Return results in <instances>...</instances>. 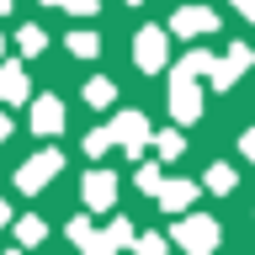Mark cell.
<instances>
[{"mask_svg":"<svg viewBox=\"0 0 255 255\" xmlns=\"http://www.w3.org/2000/svg\"><path fill=\"white\" fill-rule=\"evenodd\" d=\"M170 239H175L186 255H213V250H218V239H223V229L207 218V213H186V218H175Z\"/></svg>","mask_w":255,"mask_h":255,"instance_id":"cell-1","label":"cell"},{"mask_svg":"<svg viewBox=\"0 0 255 255\" xmlns=\"http://www.w3.org/2000/svg\"><path fill=\"white\" fill-rule=\"evenodd\" d=\"M107 138L117 143V149H128V159H138L143 149H149V138H154V133H149V117H143V112H117V117H112L107 123Z\"/></svg>","mask_w":255,"mask_h":255,"instance_id":"cell-2","label":"cell"},{"mask_svg":"<svg viewBox=\"0 0 255 255\" xmlns=\"http://www.w3.org/2000/svg\"><path fill=\"white\" fill-rule=\"evenodd\" d=\"M133 59H138L143 75L165 69V59H170V32H165V27H143L138 37H133Z\"/></svg>","mask_w":255,"mask_h":255,"instance_id":"cell-3","label":"cell"},{"mask_svg":"<svg viewBox=\"0 0 255 255\" xmlns=\"http://www.w3.org/2000/svg\"><path fill=\"white\" fill-rule=\"evenodd\" d=\"M170 37H207V32H218V11L213 5H181L170 11Z\"/></svg>","mask_w":255,"mask_h":255,"instance_id":"cell-4","label":"cell"},{"mask_svg":"<svg viewBox=\"0 0 255 255\" xmlns=\"http://www.w3.org/2000/svg\"><path fill=\"white\" fill-rule=\"evenodd\" d=\"M255 64V53H250V43H234L223 59H213V69H207V80H213V91H234V80L245 75Z\"/></svg>","mask_w":255,"mask_h":255,"instance_id":"cell-5","label":"cell"},{"mask_svg":"<svg viewBox=\"0 0 255 255\" xmlns=\"http://www.w3.org/2000/svg\"><path fill=\"white\" fill-rule=\"evenodd\" d=\"M59 170H64V154H59V149H43V154H32L27 165L16 170V186H21V191H43Z\"/></svg>","mask_w":255,"mask_h":255,"instance_id":"cell-6","label":"cell"},{"mask_svg":"<svg viewBox=\"0 0 255 255\" xmlns=\"http://www.w3.org/2000/svg\"><path fill=\"white\" fill-rule=\"evenodd\" d=\"M80 202L91 207V213H112V207H117V175L112 170H91L80 181Z\"/></svg>","mask_w":255,"mask_h":255,"instance_id":"cell-7","label":"cell"},{"mask_svg":"<svg viewBox=\"0 0 255 255\" xmlns=\"http://www.w3.org/2000/svg\"><path fill=\"white\" fill-rule=\"evenodd\" d=\"M170 117H175V123H197V117H202V91L170 80Z\"/></svg>","mask_w":255,"mask_h":255,"instance_id":"cell-8","label":"cell"},{"mask_svg":"<svg viewBox=\"0 0 255 255\" xmlns=\"http://www.w3.org/2000/svg\"><path fill=\"white\" fill-rule=\"evenodd\" d=\"M59 128H64V101L59 96H37L32 101V133H48L53 138Z\"/></svg>","mask_w":255,"mask_h":255,"instance_id":"cell-9","label":"cell"},{"mask_svg":"<svg viewBox=\"0 0 255 255\" xmlns=\"http://www.w3.org/2000/svg\"><path fill=\"white\" fill-rule=\"evenodd\" d=\"M197 191H202L197 181H165L154 197H159V207H165V213H181V218H186V207L197 202Z\"/></svg>","mask_w":255,"mask_h":255,"instance_id":"cell-10","label":"cell"},{"mask_svg":"<svg viewBox=\"0 0 255 255\" xmlns=\"http://www.w3.org/2000/svg\"><path fill=\"white\" fill-rule=\"evenodd\" d=\"M207 69H213V53H207V48H191L186 59H181V64L170 69V80H181V85H197V80H202Z\"/></svg>","mask_w":255,"mask_h":255,"instance_id":"cell-11","label":"cell"},{"mask_svg":"<svg viewBox=\"0 0 255 255\" xmlns=\"http://www.w3.org/2000/svg\"><path fill=\"white\" fill-rule=\"evenodd\" d=\"M27 91H32V85H27V69H21V64H0V101H11V107H16V101H27Z\"/></svg>","mask_w":255,"mask_h":255,"instance_id":"cell-12","label":"cell"},{"mask_svg":"<svg viewBox=\"0 0 255 255\" xmlns=\"http://www.w3.org/2000/svg\"><path fill=\"white\" fill-rule=\"evenodd\" d=\"M48 234V223L37 218V213H27V218H16V250H32L37 239Z\"/></svg>","mask_w":255,"mask_h":255,"instance_id":"cell-13","label":"cell"},{"mask_svg":"<svg viewBox=\"0 0 255 255\" xmlns=\"http://www.w3.org/2000/svg\"><path fill=\"white\" fill-rule=\"evenodd\" d=\"M234 181H239L234 165H207V175H202V186H207V191H234Z\"/></svg>","mask_w":255,"mask_h":255,"instance_id":"cell-14","label":"cell"},{"mask_svg":"<svg viewBox=\"0 0 255 255\" xmlns=\"http://www.w3.org/2000/svg\"><path fill=\"white\" fill-rule=\"evenodd\" d=\"M16 48H21L27 59H37V53L48 48V32L43 27H21V32H16Z\"/></svg>","mask_w":255,"mask_h":255,"instance_id":"cell-15","label":"cell"},{"mask_svg":"<svg viewBox=\"0 0 255 255\" xmlns=\"http://www.w3.org/2000/svg\"><path fill=\"white\" fill-rule=\"evenodd\" d=\"M69 53H80V59H96V53H101V37H96V32H69Z\"/></svg>","mask_w":255,"mask_h":255,"instance_id":"cell-16","label":"cell"},{"mask_svg":"<svg viewBox=\"0 0 255 255\" xmlns=\"http://www.w3.org/2000/svg\"><path fill=\"white\" fill-rule=\"evenodd\" d=\"M112 96H117V85H112V80H85V101H91V107H112Z\"/></svg>","mask_w":255,"mask_h":255,"instance_id":"cell-17","label":"cell"},{"mask_svg":"<svg viewBox=\"0 0 255 255\" xmlns=\"http://www.w3.org/2000/svg\"><path fill=\"white\" fill-rule=\"evenodd\" d=\"M101 234H107V245H112V250H128V245H133V223H128V218H112Z\"/></svg>","mask_w":255,"mask_h":255,"instance_id":"cell-18","label":"cell"},{"mask_svg":"<svg viewBox=\"0 0 255 255\" xmlns=\"http://www.w3.org/2000/svg\"><path fill=\"white\" fill-rule=\"evenodd\" d=\"M154 149H159V159H175L181 149H186V138H181L175 128H165V133H154Z\"/></svg>","mask_w":255,"mask_h":255,"instance_id":"cell-19","label":"cell"},{"mask_svg":"<svg viewBox=\"0 0 255 255\" xmlns=\"http://www.w3.org/2000/svg\"><path fill=\"white\" fill-rule=\"evenodd\" d=\"M165 186V170H159L154 159H149V165H138V191H159Z\"/></svg>","mask_w":255,"mask_h":255,"instance_id":"cell-20","label":"cell"},{"mask_svg":"<svg viewBox=\"0 0 255 255\" xmlns=\"http://www.w3.org/2000/svg\"><path fill=\"white\" fill-rule=\"evenodd\" d=\"M133 255H165V234H133Z\"/></svg>","mask_w":255,"mask_h":255,"instance_id":"cell-21","label":"cell"},{"mask_svg":"<svg viewBox=\"0 0 255 255\" xmlns=\"http://www.w3.org/2000/svg\"><path fill=\"white\" fill-rule=\"evenodd\" d=\"M80 255H117V250L107 245V234H85L80 239Z\"/></svg>","mask_w":255,"mask_h":255,"instance_id":"cell-22","label":"cell"},{"mask_svg":"<svg viewBox=\"0 0 255 255\" xmlns=\"http://www.w3.org/2000/svg\"><path fill=\"white\" fill-rule=\"evenodd\" d=\"M107 149H112L107 128H91V133H85V154H107Z\"/></svg>","mask_w":255,"mask_h":255,"instance_id":"cell-23","label":"cell"},{"mask_svg":"<svg viewBox=\"0 0 255 255\" xmlns=\"http://www.w3.org/2000/svg\"><path fill=\"white\" fill-rule=\"evenodd\" d=\"M64 11L69 16H96V0H64Z\"/></svg>","mask_w":255,"mask_h":255,"instance_id":"cell-24","label":"cell"},{"mask_svg":"<svg viewBox=\"0 0 255 255\" xmlns=\"http://www.w3.org/2000/svg\"><path fill=\"white\" fill-rule=\"evenodd\" d=\"M85 234H96V229H91V218H69V239H75V245H80V239H85Z\"/></svg>","mask_w":255,"mask_h":255,"instance_id":"cell-25","label":"cell"},{"mask_svg":"<svg viewBox=\"0 0 255 255\" xmlns=\"http://www.w3.org/2000/svg\"><path fill=\"white\" fill-rule=\"evenodd\" d=\"M239 154H245V159H250V165H255V128H250V133H245V138H239Z\"/></svg>","mask_w":255,"mask_h":255,"instance_id":"cell-26","label":"cell"},{"mask_svg":"<svg viewBox=\"0 0 255 255\" xmlns=\"http://www.w3.org/2000/svg\"><path fill=\"white\" fill-rule=\"evenodd\" d=\"M11 138V117H5V112H0V143Z\"/></svg>","mask_w":255,"mask_h":255,"instance_id":"cell-27","label":"cell"},{"mask_svg":"<svg viewBox=\"0 0 255 255\" xmlns=\"http://www.w3.org/2000/svg\"><path fill=\"white\" fill-rule=\"evenodd\" d=\"M234 5H239V11H245V16L255 21V0H234Z\"/></svg>","mask_w":255,"mask_h":255,"instance_id":"cell-28","label":"cell"},{"mask_svg":"<svg viewBox=\"0 0 255 255\" xmlns=\"http://www.w3.org/2000/svg\"><path fill=\"white\" fill-rule=\"evenodd\" d=\"M5 223H11V202H0V229H5Z\"/></svg>","mask_w":255,"mask_h":255,"instance_id":"cell-29","label":"cell"},{"mask_svg":"<svg viewBox=\"0 0 255 255\" xmlns=\"http://www.w3.org/2000/svg\"><path fill=\"white\" fill-rule=\"evenodd\" d=\"M5 11H11V0H0V16H5Z\"/></svg>","mask_w":255,"mask_h":255,"instance_id":"cell-30","label":"cell"},{"mask_svg":"<svg viewBox=\"0 0 255 255\" xmlns=\"http://www.w3.org/2000/svg\"><path fill=\"white\" fill-rule=\"evenodd\" d=\"M43 5H64V0H43Z\"/></svg>","mask_w":255,"mask_h":255,"instance_id":"cell-31","label":"cell"},{"mask_svg":"<svg viewBox=\"0 0 255 255\" xmlns=\"http://www.w3.org/2000/svg\"><path fill=\"white\" fill-rule=\"evenodd\" d=\"M128 5H143V0H128Z\"/></svg>","mask_w":255,"mask_h":255,"instance_id":"cell-32","label":"cell"},{"mask_svg":"<svg viewBox=\"0 0 255 255\" xmlns=\"http://www.w3.org/2000/svg\"><path fill=\"white\" fill-rule=\"evenodd\" d=\"M5 255H21V250H5Z\"/></svg>","mask_w":255,"mask_h":255,"instance_id":"cell-33","label":"cell"}]
</instances>
